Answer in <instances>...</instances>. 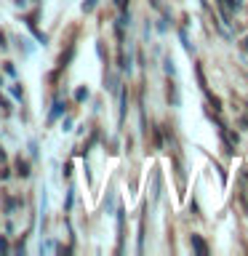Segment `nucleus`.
<instances>
[{
    "label": "nucleus",
    "instance_id": "obj_1",
    "mask_svg": "<svg viewBox=\"0 0 248 256\" xmlns=\"http://www.w3.org/2000/svg\"><path fill=\"white\" fill-rule=\"evenodd\" d=\"M192 246H195V248H198L200 254H206V243H203V240H200L198 235H192Z\"/></svg>",
    "mask_w": 248,
    "mask_h": 256
}]
</instances>
